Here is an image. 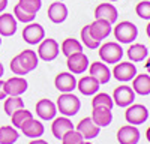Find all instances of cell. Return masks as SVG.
<instances>
[{
  "instance_id": "obj_14",
  "label": "cell",
  "mask_w": 150,
  "mask_h": 144,
  "mask_svg": "<svg viewBox=\"0 0 150 144\" xmlns=\"http://www.w3.org/2000/svg\"><path fill=\"white\" fill-rule=\"evenodd\" d=\"M99 128L92 117H84L83 120H80V123L77 125V131L83 135L84 140H93L99 135Z\"/></svg>"
},
{
  "instance_id": "obj_33",
  "label": "cell",
  "mask_w": 150,
  "mask_h": 144,
  "mask_svg": "<svg viewBox=\"0 0 150 144\" xmlns=\"http://www.w3.org/2000/svg\"><path fill=\"white\" fill-rule=\"evenodd\" d=\"M84 138L77 129H71L62 137V144H83Z\"/></svg>"
},
{
  "instance_id": "obj_1",
  "label": "cell",
  "mask_w": 150,
  "mask_h": 144,
  "mask_svg": "<svg viewBox=\"0 0 150 144\" xmlns=\"http://www.w3.org/2000/svg\"><path fill=\"white\" fill-rule=\"evenodd\" d=\"M56 107L60 111V114H63L66 117H72L80 111L81 102H80V99L77 98V96L72 95V92H69V93H62L59 96Z\"/></svg>"
},
{
  "instance_id": "obj_19",
  "label": "cell",
  "mask_w": 150,
  "mask_h": 144,
  "mask_svg": "<svg viewBox=\"0 0 150 144\" xmlns=\"http://www.w3.org/2000/svg\"><path fill=\"white\" fill-rule=\"evenodd\" d=\"M74 129V125L69 120V117L63 116V117H54L53 119V123H51V132L53 135L57 138V140H62L68 131Z\"/></svg>"
},
{
  "instance_id": "obj_42",
  "label": "cell",
  "mask_w": 150,
  "mask_h": 144,
  "mask_svg": "<svg viewBox=\"0 0 150 144\" xmlns=\"http://www.w3.org/2000/svg\"><path fill=\"white\" fill-rule=\"evenodd\" d=\"M146 138H147V141L150 143V126H149L147 131H146Z\"/></svg>"
},
{
  "instance_id": "obj_30",
  "label": "cell",
  "mask_w": 150,
  "mask_h": 144,
  "mask_svg": "<svg viewBox=\"0 0 150 144\" xmlns=\"http://www.w3.org/2000/svg\"><path fill=\"white\" fill-rule=\"evenodd\" d=\"M33 117V114L29 111V110H26V108H20V110H17L14 114L11 116V119H12V126L14 128H17V129H21V126L27 122V120H30Z\"/></svg>"
},
{
  "instance_id": "obj_32",
  "label": "cell",
  "mask_w": 150,
  "mask_h": 144,
  "mask_svg": "<svg viewBox=\"0 0 150 144\" xmlns=\"http://www.w3.org/2000/svg\"><path fill=\"white\" fill-rule=\"evenodd\" d=\"M92 107H105L112 110L114 107V101L108 93H95L93 99H92Z\"/></svg>"
},
{
  "instance_id": "obj_2",
  "label": "cell",
  "mask_w": 150,
  "mask_h": 144,
  "mask_svg": "<svg viewBox=\"0 0 150 144\" xmlns=\"http://www.w3.org/2000/svg\"><path fill=\"white\" fill-rule=\"evenodd\" d=\"M99 57L104 63L116 65L123 57V48L119 42H105L99 45Z\"/></svg>"
},
{
  "instance_id": "obj_6",
  "label": "cell",
  "mask_w": 150,
  "mask_h": 144,
  "mask_svg": "<svg viewBox=\"0 0 150 144\" xmlns=\"http://www.w3.org/2000/svg\"><path fill=\"white\" fill-rule=\"evenodd\" d=\"M66 66L69 69V72H72L74 75H78V74H84V72L89 69V59L87 56L80 51V53H75L69 57H66Z\"/></svg>"
},
{
  "instance_id": "obj_21",
  "label": "cell",
  "mask_w": 150,
  "mask_h": 144,
  "mask_svg": "<svg viewBox=\"0 0 150 144\" xmlns=\"http://www.w3.org/2000/svg\"><path fill=\"white\" fill-rule=\"evenodd\" d=\"M99 86H101V84H99L92 75H86V77H83L81 80L77 81V89L84 96H93L95 93H98Z\"/></svg>"
},
{
  "instance_id": "obj_8",
  "label": "cell",
  "mask_w": 150,
  "mask_h": 144,
  "mask_svg": "<svg viewBox=\"0 0 150 144\" xmlns=\"http://www.w3.org/2000/svg\"><path fill=\"white\" fill-rule=\"evenodd\" d=\"M111 75H114V78L117 81L126 83V81L134 80V77L137 75V68L131 62H120V63L117 62L114 69L111 72Z\"/></svg>"
},
{
  "instance_id": "obj_36",
  "label": "cell",
  "mask_w": 150,
  "mask_h": 144,
  "mask_svg": "<svg viewBox=\"0 0 150 144\" xmlns=\"http://www.w3.org/2000/svg\"><path fill=\"white\" fill-rule=\"evenodd\" d=\"M135 12L137 15L143 20H150V2L149 0H143L138 5L135 6Z\"/></svg>"
},
{
  "instance_id": "obj_16",
  "label": "cell",
  "mask_w": 150,
  "mask_h": 144,
  "mask_svg": "<svg viewBox=\"0 0 150 144\" xmlns=\"http://www.w3.org/2000/svg\"><path fill=\"white\" fill-rule=\"evenodd\" d=\"M36 114L42 120H53L57 114V107L50 99H39L36 102Z\"/></svg>"
},
{
  "instance_id": "obj_17",
  "label": "cell",
  "mask_w": 150,
  "mask_h": 144,
  "mask_svg": "<svg viewBox=\"0 0 150 144\" xmlns=\"http://www.w3.org/2000/svg\"><path fill=\"white\" fill-rule=\"evenodd\" d=\"M47 15L50 18V21L54 24H60L68 18V6L62 2H54L48 6V12Z\"/></svg>"
},
{
  "instance_id": "obj_29",
  "label": "cell",
  "mask_w": 150,
  "mask_h": 144,
  "mask_svg": "<svg viewBox=\"0 0 150 144\" xmlns=\"http://www.w3.org/2000/svg\"><path fill=\"white\" fill-rule=\"evenodd\" d=\"M3 108H5V113L11 117L17 110L24 108V102H23V99L20 98V96H6Z\"/></svg>"
},
{
  "instance_id": "obj_34",
  "label": "cell",
  "mask_w": 150,
  "mask_h": 144,
  "mask_svg": "<svg viewBox=\"0 0 150 144\" xmlns=\"http://www.w3.org/2000/svg\"><path fill=\"white\" fill-rule=\"evenodd\" d=\"M18 5L29 14L36 15V12L42 6V0H18Z\"/></svg>"
},
{
  "instance_id": "obj_18",
  "label": "cell",
  "mask_w": 150,
  "mask_h": 144,
  "mask_svg": "<svg viewBox=\"0 0 150 144\" xmlns=\"http://www.w3.org/2000/svg\"><path fill=\"white\" fill-rule=\"evenodd\" d=\"M117 17H119V12L112 3H99L95 9V18L107 20L111 24H114L117 21Z\"/></svg>"
},
{
  "instance_id": "obj_28",
  "label": "cell",
  "mask_w": 150,
  "mask_h": 144,
  "mask_svg": "<svg viewBox=\"0 0 150 144\" xmlns=\"http://www.w3.org/2000/svg\"><path fill=\"white\" fill-rule=\"evenodd\" d=\"M18 131L14 126H0V144H14L18 140Z\"/></svg>"
},
{
  "instance_id": "obj_35",
  "label": "cell",
  "mask_w": 150,
  "mask_h": 144,
  "mask_svg": "<svg viewBox=\"0 0 150 144\" xmlns=\"http://www.w3.org/2000/svg\"><path fill=\"white\" fill-rule=\"evenodd\" d=\"M14 17H15L17 21H21V23H24V24H29V23L35 21V17H36V15L29 14V12H26L20 5H15V8H14Z\"/></svg>"
},
{
  "instance_id": "obj_46",
  "label": "cell",
  "mask_w": 150,
  "mask_h": 144,
  "mask_svg": "<svg viewBox=\"0 0 150 144\" xmlns=\"http://www.w3.org/2000/svg\"><path fill=\"white\" fill-rule=\"evenodd\" d=\"M108 2H119V0H108Z\"/></svg>"
},
{
  "instance_id": "obj_25",
  "label": "cell",
  "mask_w": 150,
  "mask_h": 144,
  "mask_svg": "<svg viewBox=\"0 0 150 144\" xmlns=\"http://www.w3.org/2000/svg\"><path fill=\"white\" fill-rule=\"evenodd\" d=\"M132 89L135 93H138L141 96L150 95V75L149 74L135 75L132 81Z\"/></svg>"
},
{
  "instance_id": "obj_12",
  "label": "cell",
  "mask_w": 150,
  "mask_h": 144,
  "mask_svg": "<svg viewBox=\"0 0 150 144\" xmlns=\"http://www.w3.org/2000/svg\"><path fill=\"white\" fill-rule=\"evenodd\" d=\"M117 141L120 144H138L140 131L135 125H125L117 131Z\"/></svg>"
},
{
  "instance_id": "obj_20",
  "label": "cell",
  "mask_w": 150,
  "mask_h": 144,
  "mask_svg": "<svg viewBox=\"0 0 150 144\" xmlns=\"http://www.w3.org/2000/svg\"><path fill=\"white\" fill-rule=\"evenodd\" d=\"M17 57L27 74L35 71L38 68V63H39V57H38L36 51H33V50H24L20 54H17Z\"/></svg>"
},
{
  "instance_id": "obj_31",
  "label": "cell",
  "mask_w": 150,
  "mask_h": 144,
  "mask_svg": "<svg viewBox=\"0 0 150 144\" xmlns=\"http://www.w3.org/2000/svg\"><path fill=\"white\" fill-rule=\"evenodd\" d=\"M80 36H81V44L84 47H87L89 50H96V48H99V45H101V42L96 41L93 36L90 35V30H89V26H84L80 32Z\"/></svg>"
},
{
  "instance_id": "obj_13",
  "label": "cell",
  "mask_w": 150,
  "mask_h": 144,
  "mask_svg": "<svg viewBox=\"0 0 150 144\" xmlns=\"http://www.w3.org/2000/svg\"><path fill=\"white\" fill-rule=\"evenodd\" d=\"M89 72L99 84H107L111 80V71L104 62H95L89 65Z\"/></svg>"
},
{
  "instance_id": "obj_37",
  "label": "cell",
  "mask_w": 150,
  "mask_h": 144,
  "mask_svg": "<svg viewBox=\"0 0 150 144\" xmlns=\"http://www.w3.org/2000/svg\"><path fill=\"white\" fill-rule=\"evenodd\" d=\"M11 71L14 72L15 75H20V77L27 75V72L24 71V68H23V65L20 63V60H18L17 56H15V57H12V60H11Z\"/></svg>"
},
{
  "instance_id": "obj_40",
  "label": "cell",
  "mask_w": 150,
  "mask_h": 144,
  "mask_svg": "<svg viewBox=\"0 0 150 144\" xmlns=\"http://www.w3.org/2000/svg\"><path fill=\"white\" fill-rule=\"evenodd\" d=\"M6 6H8V0H0V14L6 9Z\"/></svg>"
},
{
  "instance_id": "obj_23",
  "label": "cell",
  "mask_w": 150,
  "mask_h": 144,
  "mask_svg": "<svg viewBox=\"0 0 150 144\" xmlns=\"http://www.w3.org/2000/svg\"><path fill=\"white\" fill-rule=\"evenodd\" d=\"M21 131H23V134L29 138H41L45 132V128L39 120L32 117L30 120H27V122L21 126Z\"/></svg>"
},
{
  "instance_id": "obj_10",
  "label": "cell",
  "mask_w": 150,
  "mask_h": 144,
  "mask_svg": "<svg viewBox=\"0 0 150 144\" xmlns=\"http://www.w3.org/2000/svg\"><path fill=\"white\" fill-rule=\"evenodd\" d=\"M54 86L62 93H69L77 89V78L72 72H60L54 78Z\"/></svg>"
},
{
  "instance_id": "obj_7",
  "label": "cell",
  "mask_w": 150,
  "mask_h": 144,
  "mask_svg": "<svg viewBox=\"0 0 150 144\" xmlns=\"http://www.w3.org/2000/svg\"><path fill=\"white\" fill-rule=\"evenodd\" d=\"M44 38H45V30L41 24H38V23H33V21L29 23L23 30V39L29 45L39 44Z\"/></svg>"
},
{
  "instance_id": "obj_24",
  "label": "cell",
  "mask_w": 150,
  "mask_h": 144,
  "mask_svg": "<svg viewBox=\"0 0 150 144\" xmlns=\"http://www.w3.org/2000/svg\"><path fill=\"white\" fill-rule=\"evenodd\" d=\"M17 32V20L12 14H0V36H12Z\"/></svg>"
},
{
  "instance_id": "obj_5",
  "label": "cell",
  "mask_w": 150,
  "mask_h": 144,
  "mask_svg": "<svg viewBox=\"0 0 150 144\" xmlns=\"http://www.w3.org/2000/svg\"><path fill=\"white\" fill-rule=\"evenodd\" d=\"M125 119L126 122L131 125H141L149 119V111L147 108L141 104H131L129 107H126L125 111Z\"/></svg>"
},
{
  "instance_id": "obj_9",
  "label": "cell",
  "mask_w": 150,
  "mask_h": 144,
  "mask_svg": "<svg viewBox=\"0 0 150 144\" xmlns=\"http://www.w3.org/2000/svg\"><path fill=\"white\" fill-rule=\"evenodd\" d=\"M89 30H90V35L96 41H104L107 39L111 30H112V24L108 23L107 20H102V18H95V21L92 24H89Z\"/></svg>"
},
{
  "instance_id": "obj_44",
  "label": "cell",
  "mask_w": 150,
  "mask_h": 144,
  "mask_svg": "<svg viewBox=\"0 0 150 144\" xmlns=\"http://www.w3.org/2000/svg\"><path fill=\"white\" fill-rule=\"evenodd\" d=\"M3 72H5V69H3V65L0 63V78H2V75H3Z\"/></svg>"
},
{
  "instance_id": "obj_47",
  "label": "cell",
  "mask_w": 150,
  "mask_h": 144,
  "mask_svg": "<svg viewBox=\"0 0 150 144\" xmlns=\"http://www.w3.org/2000/svg\"><path fill=\"white\" fill-rule=\"evenodd\" d=\"M0 45H2V38H0Z\"/></svg>"
},
{
  "instance_id": "obj_38",
  "label": "cell",
  "mask_w": 150,
  "mask_h": 144,
  "mask_svg": "<svg viewBox=\"0 0 150 144\" xmlns=\"http://www.w3.org/2000/svg\"><path fill=\"white\" fill-rule=\"evenodd\" d=\"M6 96L8 95H6V90H5V81L0 80V101H3Z\"/></svg>"
},
{
  "instance_id": "obj_41",
  "label": "cell",
  "mask_w": 150,
  "mask_h": 144,
  "mask_svg": "<svg viewBox=\"0 0 150 144\" xmlns=\"http://www.w3.org/2000/svg\"><path fill=\"white\" fill-rule=\"evenodd\" d=\"M146 71L149 72V75H150V57L147 59V62H146Z\"/></svg>"
},
{
  "instance_id": "obj_11",
  "label": "cell",
  "mask_w": 150,
  "mask_h": 144,
  "mask_svg": "<svg viewBox=\"0 0 150 144\" xmlns=\"http://www.w3.org/2000/svg\"><path fill=\"white\" fill-rule=\"evenodd\" d=\"M112 101L119 107H129L135 101V92L129 86H120L112 93Z\"/></svg>"
},
{
  "instance_id": "obj_22",
  "label": "cell",
  "mask_w": 150,
  "mask_h": 144,
  "mask_svg": "<svg viewBox=\"0 0 150 144\" xmlns=\"http://www.w3.org/2000/svg\"><path fill=\"white\" fill-rule=\"evenodd\" d=\"M92 119L99 128H105L112 122V113L110 108H105V107H93Z\"/></svg>"
},
{
  "instance_id": "obj_26",
  "label": "cell",
  "mask_w": 150,
  "mask_h": 144,
  "mask_svg": "<svg viewBox=\"0 0 150 144\" xmlns=\"http://www.w3.org/2000/svg\"><path fill=\"white\" fill-rule=\"evenodd\" d=\"M128 57L131 62H143L144 59L149 57V51H147V47L143 44H132L128 48Z\"/></svg>"
},
{
  "instance_id": "obj_3",
  "label": "cell",
  "mask_w": 150,
  "mask_h": 144,
  "mask_svg": "<svg viewBox=\"0 0 150 144\" xmlns=\"http://www.w3.org/2000/svg\"><path fill=\"white\" fill-rule=\"evenodd\" d=\"M112 33L120 44H132L138 36V29L131 21H120L119 24H116Z\"/></svg>"
},
{
  "instance_id": "obj_39",
  "label": "cell",
  "mask_w": 150,
  "mask_h": 144,
  "mask_svg": "<svg viewBox=\"0 0 150 144\" xmlns=\"http://www.w3.org/2000/svg\"><path fill=\"white\" fill-rule=\"evenodd\" d=\"M29 144H48L45 140H41V138H33Z\"/></svg>"
},
{
  "instance_id": "obj_15",
  "label": "cell",
  "mask_w": 150,
  "mask_h": 144,
  "mask_svg": "<svg viewBox=\"0 0 150 144\" xmlns=\"http://www.w3.org/2000/svg\"><path fill=\"white\" fill-rule=\"evenodd\" d=\"M5 90L8 96H21L27 90V81L24 77H12L5 81Z\"/></svg>"
},
{
  "instance_id": "obj_27",
  "label": "cell",
  "mask_w": 150,
  "mask_h": 144,
  "mask_svg": "<svg viewBox=\"0 0 150 144\" xmlns=\"http://www.w3.org/2000/svg\"><path fill=\"white\" fill-rule=\"evenodd\" d=\"M60 50L63 53V56L69 57L75 53H80L83 51V44L78 39H74V38H66L60 45Z\"/></svg>"
},
{
  "instance_id": "obj_45",
  "label": "cell",
  "mask_w": 150,
  "mask_h": 144,
  "mask_svg": "<svg viewBox=\"0 0 150 144\" xmlns=\"http://www.w3.org/2000/svg\"><path fill=\"white\" fill-rule=\"evenodd\" d=\"M83 144H92V143H90V141H84Z\"/></svg>"
},
{
  "instance_id": "obj_4",
  "label": "cell",
  "mask_w": 150,
  "mask_h": 144,
  "mask_svg": "<svg viewBox=\"0 0 150 144\" xmlns=\"http://www.w3.org/2000/svg\"><path fill=\"white\" fill-rule=\"evenodd\" d=\"M39 47H38V57H39L41 60H44V62H53L54 59H57L59 53H60V47L57 44L56 39L53 38H44L39 44H38Z\"/></svg>"
},
{
  "instance_id": "obj_43",
  "label": "cell",
  "mask_w": 150,
  "mask_h": 144,
  "mask_svg": "<svg viewBox=\"0 0 150 144\" xmlns=\"http://www.w3.org/2000/svg\"><path fill=\"white\" fill-rule=\"evenodd\" d=\"M146 33H147V36L150 38V23L147 24V27H146Z\"/></svg>"
}]
</instances>
